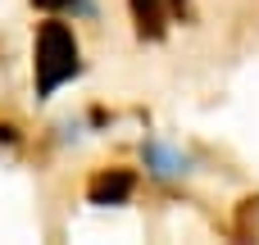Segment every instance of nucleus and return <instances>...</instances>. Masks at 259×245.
<instances>
[{"mask_svg": "<svg viewBox=\"0 0 259 245\" xmlns=\"http://www.w3.org/2000/svg\"><path fill=\"white\" fill-rule=\"evenodd\" d=\"M41 14H59V9H73V0H32Z\"/></svg>", "mask_w": 259, "mask_h": 245, "instance_id": "39448f33", "label": "nucleus"}, {"mask_svg": "<svg viewBox=\"0 0 259 245\" xmlns=\"http://www.w3.org/2000/svg\"><path fill=\"white\" fill-rule=\"evenodd\" d=\"M141 155H146V168H150L155 177H173V173H187V159H182L178 150L159 145V141H146V145H141Z\"/></svg>", "mask_w": 259, "mask_h": 245, "instance_id": "7ed1b4c3", "label": "nucleus"}, {"mask_svg": "<svg viewBox=\"0 0 259 245\" xmlns=\"http://www.w3.org/2000/svg\"><path fill=\"white\" fill-rule=\"evenodd\" d=\"M82 68V50H77V36L68 23L50 18L36 27V95H55L68 77H77Z\"/></svg>", "mask_w": 259, "mask_h": 245, "instance_id": "f257e3e1", "label": "nucleus"}, {"mask_svg": "<svg viewBox=\"0 0 259 245\" xmlns=\"http://www.w3.org/2000/svg\"><path fill=\"white\" fill-rule=\"evenodd\" d=\"M132 191H137L132 168H105V173H96V177H91L87 200H91V205H100V209H109V205H127V200H132Z\"/></svg>", "mask_w": 259, "mask_h": 245, "instance_id": "f03ea898", "label": "nucleus"}, {"mask_svg": "<svg viewBox=\"0 0 259 245\" xmlns=\"http://www.w3.org/2000/svg\"><path fill=\"white\" fill-rule=\"evenodd\" d=\"M127 5H132V18H137V32L150 36V41H159L164 36V9H159V0H127Z\"/></svg>", "mask_w": 259, "mask_h": 245, "instance_id": "20e7f679", "label": "nucleus"}, {"mask_svg": "<svg viewBox=\"0 0 259 245\" xmlns=\"http://www.w3.org/2000/svg\"><path fill=\"white\" fill-rule=\"evenodd\" d=\"M173 5H182V0H173Z\"/></svg>", "mask_w": 259, "mask_h": 245, "instance_id": "423d86ee", "label": "nucleus"}]
</instances>
